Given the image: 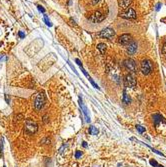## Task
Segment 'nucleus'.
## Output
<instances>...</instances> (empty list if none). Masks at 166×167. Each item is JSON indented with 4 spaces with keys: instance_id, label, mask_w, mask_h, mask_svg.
<instances>
[{
    "instance_id": "5701e85b",
    "label": "nucleus",
    "mask_w": 166,
    "mask_h": 167,
    "mask_svg": "<svg viewBox=\"0 0 166 167\" xmlns=\"http://www.w3.org/2000/svg\"><path fill=\"white\" fill-rule=\"evenodd\" d=\"M150 164H151V165H154V166H156L157 167V165H158V163L156 162V161L155 160H150Z\"/></svg>"
},
{
    "instance_id": "412c9836",
    "label": "nucleus",
    "mask_w": 166,
    "mask_h": 167,
    "mask_svg": "<svg viewBox=\"0 0 166 167\" xmlns=\"http://www.w3.org/2000/svg\"><path fill=\"white\" fill-rule=\"evenodd\" d=\"M0 153H1V155H3V140H1V142H0Z\"/></svg>"
},
{
    "instance_id": "20e7f679",
    "label": "nucleus",
    "mask_w": 166,
    "mask_h": 167,
    "mask_svg": "<svg viewBox=\"0 0 166 167\" xmlns=\"http://www.w3.org/2000/svg\"><path fill=\"white\" fill-rule=\"evenodd\" d=\"M140 69H141V72L143 73L144 75H148L150 74L152 71V65H151V62L149 60L145 59L143 60L140 64Z\"/></svg>"
},
{
    "instance_id": "dca6fc26",
    "label": "nucleus",
    "mask_w": 166,
    "mask_h": 167,
    "mask_svg": "<svg viewBox=\"0 0 166 167\" xmlns=\"http://www.w3.org/2000/svg\"><path fill=\"white\" fill-rule=\"evenodd\" d=\"M89 133L91 134V135H97V134H98V130L94 127V126H90Z\"/></svg>"
},
{
    "instance_id": "4be33fe9",
    "label": "nucleus",
    "mask_w": 166,
    "mask_h": 167,
    "mask_svg": "<svg viewBox=\"0 0 166 167\" xmlns=\"http://www.w3.org/2000/svg\"><path fill=\"white\" fill-rule=\"evenodd\" d=\"M37 8H38V10H39L40 12H42V13H45V9L41 6V5H38V6H37Z\"/></svg>"
},
{
    "instance_id": "4468645a",
    "label": "nucleus",
    "mask_w": 166,
    "mask_h": 167,
    "mask_svg": "<svg viewBox=\"0 0 166 167\" xmlns=\"http://www.w3.org/2000/svg\"><path fill=\"white\" fill-rule=\"evenodd\" d=\"M106 44H104V43H99V44L97 45V49L99 50V52L101 53V54H105V52H106Z\"/></svg>"
},
{
    "instance_id": "a211bd4d",
    "label": "nucleus",
    "mask_w": 166,
    "mask_h": 167,
    "mask_svg": "<svg viewBox=\"0 0 166 167\" xmlns=\"http://www.w3.org/2000/svg\"><path fill=\"white\" fill-rule=\"evenodd\" d=\"M44 21H45V23H46V25H47V26H49V27H51V26H52V23H51V22L49 21L48 17H47L46 15H44Z\"/></svg>"
},
{
    "instance_id": "6ab92c4d",
    "label": "nucleus",
    "mask_w": 166,
    "mask_h": 167,
    "mask_svg": "<svg viewBox=\"0 0 166 167\" xmlns=\"http://www.w3.org/2000/svg\"><path fill=\"white\" fill-rule=\"evenodd\" d=\"M88 79H89V81H90V82H91V84H92L93 86H94V88H97V89H99V87H98V85H97V84H96V83H95L94 81H93V80H92V78H91V77H90V76H89V77H88Z\"/></svg>"
},
{
    "instance_id": "2eb2a0df",
    "label": "nucleus",
    "mask_w": 166,
    "mask_h": 167,
    "mask_svg": "<svg viewBox=\"0 0 166 167\" xmlns=\"http://www.w3.org/2000/svg\"><path fill=\"white\" fill-rule=\"evenodd\" d=\"M123 102L125 103V104H129L130 103V101H131V99H130V97H129V95L127 94L126 93V91H123V99H122Z\"/></svg>"
},
{
    "instance_id": "9d476101",
    "label": "nucleus",
    "mask_w": 166,
    "mask_h": 167,
    "mask_svg": "<svg viewBox=\"0 0 166 167\" xmlns=\"http://www.w3.org/2000/svg\"><path fill=\"white\" fill-rule=\"evenodd\" d=\"M136 51H137V43L132 40L127 46V53L129 55H133V54H135Z\"/></svg>"
},
{
    "instance_id": "6e6552de",
    "label": "nucleus",
    "mask_w": 166,
    "mask_h": 167,
    "mask_svg": "<svg viewBox=\"0 0 166 167\" xmlns=\"http://www.w3.org/2000/svg\"><path fill=\"white\" fill-rule=\"evenodd\" d=\"M118 43L121 45H128L132 41V37L130 34H122L121 36L118 37Z\"/></svg>"
},
{
    "instance_id": "0eeeda50",
    "label": "nucleus",
    "mask_w": 166,
    "mask_h": 167,
    "mask_svg": "<svg viewBox=\"0 0 166 167\" xmlns=\"http://www.w3.org/2000/svg\"><path fill=\"white\" fill-rule=\"evenodd\" d=\"M89 19H90V21L93 22V23H99V22H101L105 19V16L101 13V12L95 11L94 13L90 16Z\"/></svg>"
},
{
    "instance_id": "b1692460",
    "label": "nucleus",
    "mask_w": 166,
    "mask_h": 167,
    "mask_svg": "<svg viewBox=\"0 0 166 167\" xmlns=\"http://www.w3.org/2000/svg\"><path fill=\"white\" fill-rule=\"evenodd\" d=\"M18 35H19L20 38H24V37H25V34L23 33V32H21V31L18 32Z\"/></svg>"
},
{
    "instance_id": "9b49d317",
    "label": "nucleus",
    "mask_w": 166,
    "mask_h": 167,
    "mask_svg": "<svg viewBox=\"0 0 166 167\" xmlns=\"http://www.w3.org/2000/svg\"><path fill=\"white\" fill-rule=\"evenodd\" d=\"M79 103H80V106H81V108H82L83 113H84V115H85V118H86V122H89L90 117H89V115H88V113H87V108H86V106L83 104L81 98H79Z\"/></svg>"
},
{
    "instance_id": "aec40b11",
    "label": "nucleus",
    "mask_w": 166,
    "mask_h": 167,
    "mask_svg": "<svg viewBox=\"0 0 166 167\" xmlns=\"http://www.w3.org/2000/svg\"><path fill=\"white\" fill-rule=\"evenodd\" d=\"M81 155H82V152H81V151H76V153H75V158L78 159V158L81 157Z\"/></svg>"
},
{
    "instance_id": "c85d7f7f",
    "label": "nucleus",
    "mask_w": 166,
    "mask_h": 167,
    "mask_svg": "<svg viewBox=\"0 0 166 167\" xmlns=\"http://www.w3.org/2000/svg\"><path fill=\"white\" fill-rule=\"evenodd\" d=\"M100 1V0H93V4H96V3H98V2H99Z\"/></svg>"
},
{
    "instance_id": "a878e982",
    "label": "nucleus",
    "mask_w": 166,
    "mask_h": 167,
    "mask_svg": "<svg viewBox=\"0 0 166 167\" xmlns=\"http://www.w3.org/2000/svg\"><path fill=\"white\" fill-rule=\"evenodd\" d=\"M162 52H163V53H166V43H165V44H164V46H163Z\"/></svg>"
},
{
    "instance_id": "7ed1b4c3",
    "label": "nucleus",
    "mask_w": 166,
    "mask_h": 167,
    "mask_svg": "<svg viewBox=\"0 0 166 167\" xmlns=\"http://www.w3.org/2000/svg\"><path fill=\"white\" fill-rule=\"evenodd\" d=\"M124 66L131 73H137V71H138L136 63H135L134 60L131 59V58H128V59L124 60Z\"/></svg>"
},
{
    "instance_id": "ddd939ff",
    "label": "nucleus",
    "mask_w": 166,
    "mask_h": 167,
    "mask_svg": "<svg viewBox=\"0 0 166 167\" xmlns=\"http://www.w3.org/2000/svg\"><path fill=\"white\" fill-rule=\"evenodd\" d=\"M152 118H153V122H154L155 125H158V123H161L162 121H164L163 117L160 114H154L152 116Z\"/></svg>"
},
{
    "instance_id": "f3484780",
    "label": "nucleus",
    "mask_w": 166,
    "mask_h": 167,
    "mask_svg": "<svg viewBox=\"0 0 166 167\" xmlns=\"http://www.w3.org/2000/svg\"><path fill=\"white\" fill-rule=\"evenodd\" d=\"M136 129L138 130V132L141 133V134L145 132V128H144V127H142L141 125H136Z\"/></svg>"
},
{
    "instance_id": "39448f33",
    "label": "nucleus",
    "mask_w": 166,
    "mask_h": 167,
    "mask_svg": "<svg viewBox=\"0 0 166 167\" xmlns=\"http://www.w3.org/2000/svg\"><path fill=\"white\" fill-rule=\"evenodd\" d=\"M114 35H115V31L112 28H109V27L104 28L102 31H100L99 33V36L101 37V38H106L109 40L112 39L113 37H114Z\"/></svg>"
},
{
    "instance_id": "f03ea898",
    "label": "nucleus",
    "mask_w": 166,
    "mask_h": 167,
    "mask_svg": "<svg viewBox=\"0 0 166 167\" xmlns=\"http://www.w3.org/2000/svg\"><path fill=\"white\" fill-rule=\"evenodd\" d=\"M45 104V95L43 92H39L34 100V106L36 110H41Z\"/></svg>"
},
{
    "instance_id": "cd10ccee",
    "label": "nucleus",
    "mask_w": 166,
    "mask_h": 167,
    "mask_svg": "<svg viewBox=\"0 0 166 167\" xmlns=\"http://www.w3.org/2000/svg\"><path fill=\"white\" fill-rule=\"evenodd\" d=\"M160 6H161V3H158V4H157V7H156V10H159Z\"/></svg>"
},
{
    "instance_id": "f257e3e1",
    "label": "nucleus",
    "mask_w": 166,
    "mask_h": 167,
    "mask_svg": "<svg viewBox=\"0 0 166 167\" xmlns=\"http://www.w3.org/2000/svg\"><path fill=\"white\" fill-rule=\"evenodd\" d=\"M38 130V125L35 121L31 119H26L24 124V132L28 135H32V134L36 133Z\"/></svg>"
},
{
    "instance_id": "bb28decb",
    "label": "nucleus",
    "mask_w": 166,
    "mask_h": 167,
    "mask_svg": "<svg viewBox=\"0 0 166 167\" xmlns=\"http://www.w3.org/2000/svg\"><path fill=\"white\" fill-rule=\"evenodd\" d=\"M82 145H83V147H85V148L87 147V143L85 142V141H83V142H82Z\"/></svg>"
},
{
    "instance_id": "f8f14e48",
    "label": "nucleus",
    "mask_w": 166,
    "mask_h": 167,
    "mask_svg": "<svg viewBox=\"0 0 166 167\" xmlns=\"http://www.w3.org/2000/svg\"><path fill=\"white\" fill-rule=\"evenodd\" d=\"M132 0H120L119 1V6L123 9H126L130 6Z\"/></svg>"
},
{
    "instance_id": "c756f323",
    "label": "nucleus",
    "mask_w": 166,
    "mask_h": 167,
    "mask_svg": "<svg viewBox=\"0 0 166 167\" xmlns=\"http://www.w3.org/2000/svg\"><path fill=\"white\" fill-rule=\"evenodd\" d=\"M157 167H163L162 165H159V164H158V165H157Z\"/></svg>"
},
{
    "instance_id": "393cba45",
    "label": "nucleus",
    "mask_w": 166,
    "mask_h": 167,
    "mask_svg": "<svg viewBox=\"0 0 166 167\" xmlns=\"http://www.w3.org/2000/svg\"><path fill=\"white\" fill-rule=\"evenodd\" d=\"M75 61H76V63L79 65V66H82V63H81V61H80L79 59H76V60H75Z\"/></svg>"
},
{
    "instance_id": "1a4fd4ad",
    "label": "nucleus",
    "mask_w": 166,
    "mask_h": 167,
    "mask_svg": "<svg viewBox=\"0 0 166 167\" xmlns=\"http://www.w3.org/2000/svg\"><path fill=\"white\" fill-rule=\"evenodd\" d=\"M120 16H121L122 18H125V19H135L136 18V13H135L134 9L129 8L126 12L120 14Z\"/></svg>"
},
{
    "instance_id": "7c9ffc66",
    "label": "nucleus",
    "mask_w": 166,
    "mask_h": 167,
    "mask_svg": "<svg viewBox=\"0 0 166 167\" xmlns=\"http://www.w3.org/2000/svg\"><path fill=\"white\" fill-rule=\"evenodd\" d=\"M4 167H5V166H4Z\"/></svg>"
},
{
    "instance_id": "423d86ee",
    "label": "nucleus",
    "mask_w": 166,
    "mask_h": 167,
    "mask_svg": "<svg viewBox=\"0 0 166 167\" xmlns=\"http://www.w3.org/2000/svg\"><path fill=\"white\" fill-rule=\"evenodd\" d=\"M124 83H125V86H127V87L134 88L135 86H136V79H135V77L133 76L132 74H127L126 76H125Z\"/></svg>"
}]
</instances>
